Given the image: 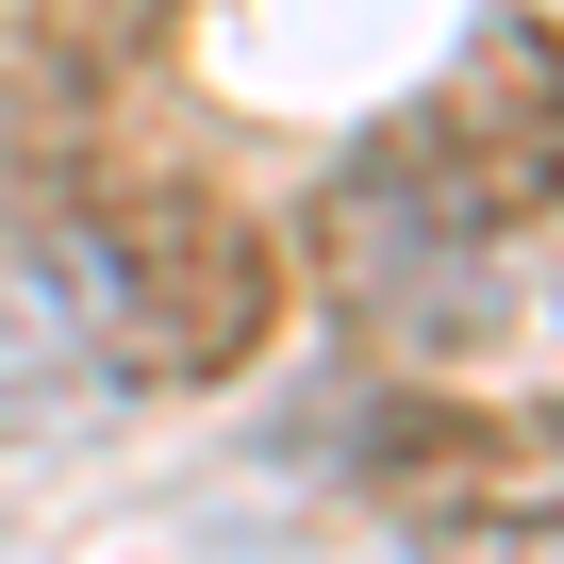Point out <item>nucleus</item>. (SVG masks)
Wrapping results in <instances>:
<instances>
[{
	"label": "nucleus",
	"mask_w": 564,
	"mask_h": 564,
	"mask_svg": "<svg viewBox=\"0 0 564 564\" xmlns=\"http://www.w3.org/2000/svg\"><path fill=\"white\" fill-rule=\"evenodd\" d=\"M366 199L415 216V232H448V249H498V232L564 216V34H547V18L465 34V51L382 117Z\"/></svg>",
	"instance_id": "obj_2"
},
{
	"label": "nucleus",
	"mask_w": 564,
	"mask_h": 564,
	"mask_svg": "<svg viewBox=\"0 0 564 564\" xmlns=\"http://www.w3.org/2000/svg\"><path fill=\"white\" fill-rule=\"evenodd\" d=\"M481 564H564V514H498V531H481Z\"/></svg>",
	"instance_id": "obj_4"
},
{
	"label": "nucleus",
	"mask_w": 564,
	"mask_h": 564,
	"mask_svg": "<svg viewBox=\"0 0 564 564\" xmlns=\"http://www.w3.org/2000/svg\"><path fill=\"white\" fill-rule=\"evenodd\" d=\"M349 465H366L399 514H481V498L514 481V432H498V415H465V399H382Z\"/></svg>",
	"instance_id": "obj_3"
},
{
	"label": "nucleus",
	"mask_w": 564,
	"mask_h": 564,
	"mask_svg": "<svg viewBox=\"0 0 564 564\" xmlns=\"http://www.w3.org/2000/svg\"><path fill=\"white\" fill-rule=\"evenodd\" d=\"M67 333H84L100 382L199 399V382H232V366L282 333V249H265V216H232L216 183H117V199H84V232H67Z\"/></svg>",
	"instance_id": "obj_1"
}]
</instances>
